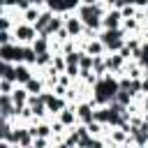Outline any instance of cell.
Here are the masks:
<instances>
[{
	"label": "cell",
	"mask_w": 148,
	"mask_h": 148,
	"mask_svg": "<svg viewBox=\"0 0 148 148\" xmlns=\"http://www.w3.org/2000/svg\"><path fill=\"white\" fill-rule=\"evenodd\" d=\"M14 35H16V39L28 42V39H32V37H35V28H30V25H16Z\"/></svg>",
	"instance_id": "cell-1"
},
{
	"label": "cell",
	"mask_w": 148,
	"mask_h": 148,
	"mask_svg": "<svg viewBox=\"0 0 148 148\" xmlns=\"http://www.w3.org/2000/svg\"><path fill=\"white\" fill-rule=\"evenodd\" d=\"M14 81H18V83H28L30 81V74H28V69L25 67H14Z\"/></svg>",
	"instance_id": "cell-2"
},
{
	"label": "cell",
	"mask_w": 148,
	"mask_h": 148,
	"mask_svg": "<svg viewBox=\"0 0 148 148\" xmlns=\"http://www.w3.org/2000/svg\"><path fill=\"white\" fill-rule=\"evenodd\" d=\"M12 99H14V106H16V111H18V109L23 106V102H25V90H18V88H16V90L12 92Z\"/></svg>",
	"instance_id": "cell-3"
},
{
	"label": "cell",
	"mask_w": 148,
	"mask_h": 148,
	"mask_svg": "<svg viewBox=\"0 0 148 148\" xmlns=\"http://www.w3.org/2000/svg\"><path fill=\"white\" fill-rule=\"evenodd\" d=\"M35 51H37V53H44V51H46V37H44V35H42L39 39H35Z\"/></svg>",
	"instance_id": "cell-4"
},
{
	"label": "cell",
	"mask_w": 148,
	"mask_h": 148,
	"mask_svg": "<svg viewBox=\"0 0 148 148\" xmlns=\"http://www.w3.org/2000/svg\"><path fill=\"white\" fill-rule=\"evenodd\" d=\"M104 25H106V28H116V25H118V14H109L106 21H104Z\"/></svg>",
	"instance_id": "cell-5"
},
{
	"label": "cell",
	"mask_w": 148,
	"mask_h": 148,
	"mask_svg": "<svg viewBox=\"0 0 148 148\" xmlns=\"http://www.w3.org/2000/svg\"><path fill=\"white\" fill-rule=\"evenodd\" d=\"M79 116H81L83 120H90V116H92V113H90V106H88V104L79 106Z\"/></svg>",
	"instance_id": "cell-6"
},
{
	"label": "cell",
	"mask_w": 148,
	"mask_h": 148,
	"mask_svg": "<svg viewBox=\"0 0 148 148\" xmlns=\"http://www.w3.org/2000/svg\"><path fill=\"white\" fill-rule=\"evenodd\" d=\"M67 30H69V32H79V30H81V23L74 21V18H69V21H67Z\"/></svg>",
	"instance_id": "cell-7"
},
{
	"label": "cell",
	"mask_w": 148,
	"mask_h": 148,
	"mask_svg": "<svg viewBox=\"0 0 148 148\" xmlns=\"http://www.w3.org/2000/svg\"><path fill=\"white\" fill-rule=\"evenodd\" d=\"M25 86H28V90H37V92H39V88H42V86H39L37 81H32V79H30V81H28Z\"/></svg>",
	"instance_id": "cell-8"
},
{
	"label": "cell",
	"mask_w": 148,
	"mask_h": 148,
	"mask_svg": "<svg viewBox=\"0 0 148 148\" xmlns=\"http://www.w3.org/2000/svg\"><path fill=\"white\" fill-rule=\"evenodd\" d=\"M37 62H39V65L49 62V53H46V51H44V53H39V56H37Z\"/></svg>",
	"instance_id": "cell-9"
},
{
	"label": "cell",
	"mask_w": 148,
	"mask_h": 148,
	"mask_svg": "<svg viewBox=\"0 0 148 148\" xmlns=\"http://www.w3.org/2000/svg\"><path fill=\"white\" fill-rule=\"evenodd\" d=\"M72 120H74V116H72L69 111H65V113H62V123L67 125V123H72Z\"/></svg>",
	"instance_id": "cell-10"
},
{
	"label": "cell",
	"mask_w": 148,
	"mask_h": 148,
	"mask_svg": "<svg viewBox=\"0 0 148 148\" xmlns=\"http://www.w3.org/2000/svg\"><path fill=\"white\" fill-rule=\"evenodd\" d=\"M88 49H90V53H99L102 51V44H90Z\"/></svg>",
	"instance_id": "cell-11"
},
{
	"label": "cell",
	"mask_w": 148,
	"mask_h": 148,
	"mask_svg": "<svg viewBox=\"0 0 148 148\" xmlns=\"http://www.w3.org/2000/svg\"><path fill=\"white\" fill-rule=\"evenodd\" d=\"M2 148H14V146H12L9 141H5V143H2Z\"/></svg>",
	"instance_id": "cell-12"
},
{
	"label": "cell",
	"mask_w": 148,
	"mask_h": 148,
	"mask_svg": "<svg viewBox=\"0 0 148 148\" xmlns=\"http://www.w3.org/2000/svg\"><path fill=\"white\" fill-rule=\"evenodd\" d=\"M83 2H86V5H95L97 0H83Z\"/></svg>",
	"instance_id": "cell-13"
},
{
	"label": "cell",
	"mask_w": 148,
	"mask_h": 148,
	"mask_svg": "<svg viewBox=\"0 0 148 148\" xmlns=\"http://www.w3.org/2000/svg\"><path fill=\"white\" fill-rule=\"evenodd\" d=\"M58 148H67V146H58Z\"/></svg>",
	"instance_id": "cell-14"
}]
</instances>
